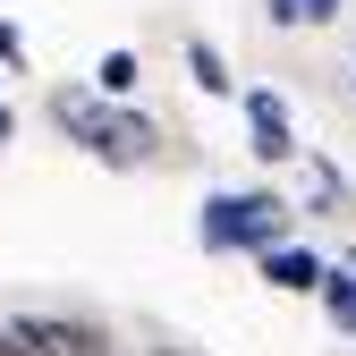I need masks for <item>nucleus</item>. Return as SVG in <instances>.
<instances>
[{"label":"nucleus","mask_w":356,"mask_h":356,"mask_svg":"<svg viewBox=\"0 0 356 356\" xmlns=\"http://www.w3.org/2000/svg\"><path fill=\"white\" fill-rule=\"evenodd\" d=\"M187 76L204 85V94H238V76H229V60H220L212 42H187Z\"/></svg>","instance_id":"9"},{"label":"nucleus","mask_w":356,"mask_h":356,"mask_svg":"<svg viewBox=\"0 0 356 356\" xmlns=\"http://www.w3.org/2000/svg\"><path fill=\"white\" fill-rule=\"evenodd\" d=\"M0 68H9V76H17V68H26V34H17V26H9V17H0Z\"/></svg>","instance_id":"10"},{"label":"nucleus","mask_w":356,"mask_h":356,"mask_svg":"<svg viewBox=\"0 0 356 356\" xmlns=\"http://www.w3.org/2000/svg\"><path fill=\"white\" fill-rule=\"evenodd\" d=\"M314 297H323V314L356 339V246H339V254L323 263V289H314Z\"/></svg>","instance_id":"6"},{"label":"nucleus","mask_w":356,"mask_h":356,"mask_svg":"<svg viewBox=\"0 0 356 356\" xmlns=\"http://www.w3.org/2000/svg\"><path fill=\"white\" fill-rule=\"evenodd\" d=\"M263 280H272L280 297H314V289H323V254L297 246V238H280L272 254H263Z\"/></svg>","instance_id":"5"},{"label":"nucleus","mask_w":356,"mask_h":356,"mask_svg":"<svg viewBox=\"0 0 356 356\" xmlns=\"http://www.w3.org/2000/svg\"><path fill=\"white\" fill-rule=\"evenodd\" d=\"M9 331H17L34 356H119L111 331H102V323H85V314H17Z\"/></svg>","instance_id":"3"},{"label":"nucleus","mask_w":356,"mask_h":356,"mask_svg":"<svg viewBox=\"0 0 356 356\" xmlns=\"http://www.w3.org/2000/svg\"><path fill=\"white\" fill-rule=\"evenodd\" d=\"M246 136H254L263 161H297V153H305V145H297V119H289V102L272 94V85H254V94H246Z\"/></svg>","instance_id":"4"},{"label":"nucleus","mask_w":356,"mask_h":356,"mask_svg":"<svg viewBox=\"0 0 356 356\" xmlns=\"http://www.w3.org/2000/svg\"><path fill=\"white\" fill-rule=\"evenodd\" d=\"M263 17L289 26V34H314V26H331V17H339V0H263Z\"/></svg>","instance_id":"7"},{"label":"nucleus","mask_w":356,"mask_h":356,"mask_svg":"<svg viewBox=\"0 0 356 356\" xmlns=\"http://www.w3.org/2000/svg\"><path fill=\"white\" fill-rule=\"evenodd\" d=\"M0 145H17V102H9V85H0Z\"/></svg>","instance_id":"11"},{"label":"nucleus","mask_w":356,"mask_h":356,"mask_svg":"<svg viewBox=\"0 0 356 356\" xmlns=\"http://www.w3.org/2000/svg\"><path fill=\"white\" fill-rule=\"evenodd\" d=\"M153 356H195V348H153Z\"/></svg>","instance_id":"13"},{"label":"nucleus","mask_w":356,"mask_h":356,"mask_svg":"<svg viewBox=\"0 0 356 356\" xmlns=\"http://www.w3.org/2000/svg\"><path fill=\"white\" fill-rule=\"evenodd\" d=\"M195 238H204L212 254H272V246L289 238V204H280L272 187H220V195H204V212H195Z\"/></svg>","instance_id":"2"},{"label":"nucleus","mask_w":356,"mask_h":356,"mask_svg":"<svg viewBox=\"0 0 356 356\" xmlns=\"http://www.w3.org/2000/svg\"><path fill=\"white\" fill-rule=\"evenodd\" d=\"M0 356H34V348H26V339H17V331H0Z\"/></svg>","instance_id":"12"},{"label":"nucleus","mask_w":356,"mask_h":356,"mask_svg":"<svg viewBox=\"0 0 356 356\" xmlns=\"http://www.w3.org/2000/svg\"><path fill=\"white\" fill-rule=\"evenodd\" d=\"M51 119L68 127L85 153H102L111 170H145V161H161V127H153L145 111H127V102H102V94H51Z\"/></svg>","instance_id":"1"},{"label":"nucleus","mask_w":356,"mask_h":356,"mask_svg":"<svg viewBox=\"0 0 356 356\" xmlns=\"http://www.w3.org/2000/svg\"><path fill=\"white\" fill-rule=\"evenodd\" d=\"M136 76H145V60H136V51H102L94 94H102V102H127V94H136Z\"/></svg>","instance_id":"8"}]
</instances>
